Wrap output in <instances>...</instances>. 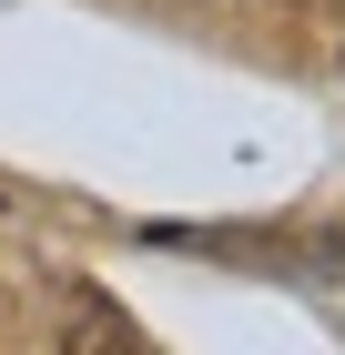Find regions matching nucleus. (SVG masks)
Wrapping results in <instances>:
<instances>
[]
</instances>
